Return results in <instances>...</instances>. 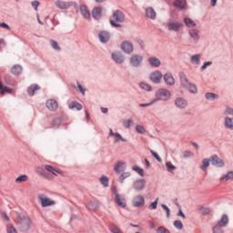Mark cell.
<instances>
[{"instance_id": "1", "label": "cell", "mask_w": 233, "mask_h": 233, "mask_svg": "<svg viewBox=\"0 0 233 233\" xmlns=\"http://www.w3.org/2000/svg\"><path fill=\"white\" fill-rule=\"evenodd\" d=\"M179 76H180V79H181V84H182L185 88H187V89H188L189 92L193 93V94H196L198 91L196 85H194V84H192V83H189L188 81V79H187V77H186L185 74L182 73V72L179 74Z\"/></svg>"}, {"instance_id": "35", "label": "cell", "mask_w": 233, "mask_h": 233, "mask_svg": "<svg viewBox=\"0 0 233 233\" xmlns=\"http://www.w3.org/2000/svg\"><path fill=\"white\" fill-rule=\"evenodd\" d=\"M200 61V55H194L192 57H191V62H192L193 64H199Z\"/></svg>"}, {"instance_id": "45", "label": "cell", "mask_w": 233, "mask_h": 233, "mask_svg": "<svg viewBox=\"0 0 233 233\" xmlns=\"http://www.w3.org/2000/svg\"><path fill=\"white\" fill-rule=\"evenodd\" d=\"M129 175H130L129 173H124V174H122L121 176H120V178H119V179H120V181H123L125 178H129Z\"/></svg>"}, {"instance_id": "39", "label": "cell", "mask_w": 233, "mask_h": 233, "mask_svg": "<svg viewBox=\"0 0 233 233\" xmlns=\"http://www.w3.org/2000/svg\"><path fill=\"white\" fill-rule=\"evenodd\" d=\"M50 44H51V46H52L53 48H55L56 50H60L61 48H60V47H59V45L56 42V41H54V40H51L50 41Z\"/></svg>"}, {"instance_id": "2", "label": "cell", "mask_w": 233, "mask_h": 233, "mask_svg": "<svg viewBox=\"0 0 233 233\" xmlns=\"http://www.w3.org/2000/svg\"><path fill=\"white\" fill-rule=\"evenodd\" d=\"M156 96H157V98H159V99L167 100L170 98L171 94H170V92H169V90L164 89V88H160V89H159V90L157 91Z\"/></svg>"}, {"instance_id": "34", "label": "cell", "mask_w": 233, "mask_h": 233, "mask_svg": "<svg viewBox=\"0 0 233 233\" xmlns=\"http://www.w3.org/2000/svg\"><path fill=\"white\" fill-rule=\"evenodd\" d=\"M225 126L227 128H228V129H232L233 128V121L230 118H226V119H225Z\"/></svg>"}, {"instance_id": "15", "label": "cell", "mask_w": 233, "mask_h": 233, "mask_svg": "<svg viewBox=\"0 0 233 233\" xmlns=\"http://www.w3.org/2000/svg\"><path fill=\"white\" fill-rule=\"evenodd\" d=\"M133 204L135 207H141L144 204V199L141 196H137V197L134 198Z\"/></svg>"}, {"instance_id": "29", "label": "cell", "mask_w": 233, "mask_h": 233, "mask_svg": "<svg viewBox=\"0 0 233 233\" xmlns=\"http://www.w3.org/2000/svg\"><path fill=\"white\" fill-rule=\"evenodd\" d=\"M148 62H149V64L151 65V66H153V67H159L160 65V61L158 59V58H156V57H150Z\"/></svg>"}, {"instance_id": "28", "label": "cell", "mask_w": 233, "mask_h": 233, "mask_svg": "<svg viewBox=\"0 0 233 233\" xmlns=\"http://www.w3.org/2000/svg\"><path fill=\"white\" fill-rule=\"evenodd\" d=\"M228 216H227V215H223V216H222V218H221V219L219 220V227L226 226L227 224H228Z\"/></svg>"}, {"instance_id": "42", "label": "cell", "mask_w": 233, "mask_h": 233, "mask_svg": "<svg viewBox=\"0 0 233 233\" xmlns=\"http://www.w3.org/2000/svg\"><path fill=\"white\" fill-rule=\"evenodd\" d=\"M136 130L138 131V133H140V134H144L146 132L145 129H144L143 127H141V126H137V127H136Z\"/></svg>"}, {"instance_id": "50", "label": "cell", "mask_w": 233, "mask_h": 233, "mask_svg": "<svg viewBox=\"0 0 233 233\" xmlns=\"http://www.w3.org/2000/svg\"><path fill=\"white\" fill-rule=\"evenodd\" d=\"M131 124H132V121H131V120H127V121H124V125H125L127 128H129Z\"/></svg>"}, {"instance_id": "7", "label": "cell", "mask_w": 233, "mask_h": 233, "mask_svg": "<svg viewBox=\"0 0 233 233\" xmlns=\"http://www.w3.org/2000/svg\"><path fill=\"white\" fill-rule=\"evenodd\" d=\"M98 37H99V40L101 41L102 43H107V41L109 40L110 34L108 33L107 31H102V32H100L99 33Z\"/></svg>"}, {"instance_id": "12", "label": "cell", "mask_w": 233, "mask_h": 233, "mask_svg": "<svg viewBox=\"0 0 233 233\" xmlns=\"http://www.w3.org/2000/svg\"><path fill=\"white\" fill-rule=\"evenodd\" d=\"M113 17H114V19L116 20V22H119V23L123 22L124 19H125L124 14L121 12V11H119V10H116V11H115L114 15H113Z\"/></svg>"}, {"instance_id": "11", "label": "cell", "mask_w": 233, "mask_h": 233, "mask_svg": "<svg viewBox=\"0 0 233 233\" xmlns=\"http://www.w3.org/2000/svg\"><path fill=\"white\" fill-rule=\"evenodd\" d=\"M125 169H126V163L125 162L119 161L115 166V170L116 173H122L125 171Z\"/></svg>"}, {"instance_id": "31", "label": "cell", "mask_w": 233, "mask_h": 233, "mask_svg": "<svg viewBox=\"0 0 233 233\" xmlns=\"http://www.w3.org/2000/svg\"><path fill=\"white\" fill-rule=\"evenodd\" d=\"M189 35L194 40H198L199 39V32H198L197 29H191V30H189Z\"/></svg>"}, {"instance_id": "52", "label": "cell", "mask_w": 233, "mask_h": 233, "mask_svg": "<svg viewBox=\"0 0 233 233\" xmlns=\"http://www.w3.org/2000/svg\"><path fill=\"white\" fill-rule=\"evenodd\" d=\"M213 231H214V232H222V229H221V228H219V225H218V226H216L214 228H213Z\"/></svg>"}, {"instance_id": "51", "label": "cell", "mask_w": 233, "mask_h": 233, "mask_svg": "<svg viewBox=\"0 0 233 233\" xmlns=\"http://www.w3.org/2000/svg\"><path fill=\"white\" fill-rule=\"evenodd\" d=\"M209 65H211V62H206V63H205V64L202 66V67H201V70H203V69H205V68H207Z\"/></svg>"}, {"instance_id": "25", "label": "cell", "mask_w": 233, "mask_h": 233, "mask_svg": "<svg viewBox=\"0 0 233 233\" xmlns=\"http://www.w3.org/2000/svg\"><path fill=\"white\" fill-rule=\"evenodd\" d=\"M56 5H57L58 7H60V8H62V9H66V8H67V7H68L69 6H71L72 4H71V3H68V2L57 1V2H56Z\"/></svg>"}, {"instance_id": "37", "label": "cell", "mask_w": 233, "mask_h": 233, "mask_svg": "<svg viewBox=\"0 0 233 233\" xmlns=\"http://www.w3.org/2000/svg\"><path fill=\"white\" fill-rule=\"evenodd\" d=\"M217 98H218V95H216L214 93H207V94H206V98L209 100L216 99Z\"/></svg>"}, {"instance_id": "20", "label": "cell", "mask_w": 233, "mask_h": 233, "mask_svg": "<svg viewBox=\"0 0 233 233\" xmlns=\"http://www.w3.org/2000/svg\"><path fill=\"white\" fill-rule=\"evenodd\" d=\"M144 187H145V180H143V179L136 180L135 183H134V188H135L136 189H138V190L142 189Z\"/></svg>"}, {"instance_id": "36", "label": "cell", "mask_w": 233, "mask_h": 233, "mask_svg": "<svg viewBox=\"0 0 233 233\" xmlns=\"http://www.w3.org/2000/svg\"><path fill=\"white\" fill-rule=\"evenodd\" d=\"M232 178H233V173L232 172H228L227 175H225V176H223L221 178V181L224 182V181H227V180H228V179H231Z\"/></svg>"}, {"instance_id": "19", "label": "cell", "mask_w": 233, "mask_h": 233, "mask_svg": "<svg viewBox=\"0 0 233 233\" xmlns=\"http://www.w3.org/2000/svg\"><path fill=\"white\" fill-rule=\"evenodd\" d=\"M146 16L148 18L155 19L156 18V12H155V10L153 9L152 7H147V9H146Z\"/></svg>"}, {"instance_id": "22", "label": "cell", "mask_w": 233, "mask_h": 233, "mask_svg": "<svg viewBox=\"0 0 233 233\" xmlns=\"http://www.w3.org/2000/svg\"><path fill=\"white\" fill-rule=\"evenodd\" d=\"M68 107L70 109H75V110L82 109V105L79 104V103L76 102V101H72V102L68 105Z\"/></svg>"}, {"instance_id": "13", "label": "cell", "mask_w": 233, "mask_h": 233, "mask_svg": "<svg viewBox=\"0 0 233 233\" xmlns=\"http://www.w3.org/2000/svg\"><path fill=\"white\" fill-rule=\"evenodd\" d=\"M40 200H41V203H42V206H43V207L51 206V205H53L55 203L53 200H49L48 198L45 197V196H40Z\"/></svg>"}, {"instance_id": "5", "label": "cell", "mask_w": 233, "mask_h": 233, "mask_svg": "<svg viewBox=\"0 0 233 233\" xmlns=\"http://www.w3.org/2000/svg\"><path fill=\"white\" fill-rule=\"evenodd\" d=\"M36 171L40 174L41 176L45 177V178H48V179H52V178H53V175H54V174L51 173L50 171H48V170L46 169V168H45V171H44L43 168H38V169H36Z\"/></svg>"}, {"instance_id": "17", "label": "cell", "mask_w": 233, "mask_h": 233, "mask_svg": "<svg viewBox=\"0 0 233 233\" xmlns=\"http://www.w3.org/2000/svg\"><path fill=\"white\" fill-rule=\"evenodd\" d=\"M175 104H176V106L178 107H179V108H184V107L187 106V101H186L184 98H177L176 101H175Z\"/></svg>"}, {"instance_id": "55", "label": "cell", "mask_w": 233, "mask_h": 233, "mask_svg": "<svg viewBox=\"0 0 233 233\" xmlns=\"http://www.w3.org/2000/svg\"><path fill=\"white\" fill-rule=\"evenodd\" d=\"M79 89L81 91V93H82L83 95H84V94H85V89H84V88H83V87L81 86V85H80V84H79Z\"/></svg>"}, {"instance_id": "46", "label": "cell", "mask_w": 233, "mask_h": 233, "mask_svg": "<svg viewBox=\"0 0 233 233\" xmlns=\"http://www.w3.org/2000/svg\"><path fill=\"white\" fill-rule=\"evenodd\" d=\"M7 232H9V233H16V232H17V230H16V228H15L13 226H9L8 228H7Z\"/></svg>"}, {"instance_id": "14", "label": "cell", "mask_w": 233, "mask_h": 233, "mask_svg": "<svg viewBox=\"0 0 233 233\" xmlns=\"http://www.w3.org/2000/svg\"><path fill=\"white\" fill-rule=\"evenodd\" d=\"M22 71H23V68H22V67L20 65H15V66L12 67V68H11V73H12L13 75H15V76L20 75V74L22 73Z\"/></svg>"}, {"instance_id": "26", "label": "cell", "mask_w": 233, "mask_h": 233, "mask_svg": "<svg viewBox=\"0 0 233 233\" xmlns=\"http://www.w3.org/2000/svg\"><path fill=\"white\" fill-rule=\"evenodd\" d=\"M174 6L178 8H185L186 6H187V3H186L185 0H177L174 2Z\"/></svg>"}, {"instance_id": "30", "label": "cell", "mask_w": 233, "mask_h": 233, "mask_svg": "<svg viewBox=\"0 0 233 233\" xmlns=\"http://www.w3.org/2000/svg\"><path fill=\"white\" fill-rule=\"evenodd\" d=\"M169 27L170 30L178 31L181 28V25L178 24V23H170V24L169 25Z\"/></svg>"}, {"instance_id": "49", "label": "cell", "mask_w": 233, "mask_h": 233, "mask_svg": "<svg viewBox=\"0 0 233 233\" xmlns=\"http://www.w3.org/2000/svg\"><path fill=\"white\" fill-rule=\"evenodd\" d=\"M151 153H152V155H153V156H154V157L156 158V159H157V160H158V161H161V159H160V156H159V155L157 154V153H156V152H154V151H151Z\"/></svg>"}, {"instance_id": "3", "label": "cell", "mask_w": 233, "mask_h": 233, "mask_svg": "<svg viewBox=\"0 0 233 233\" xmlns=\"http://www.w3.org/2000/svg\"><path fill=\"white\" fill-rule=\"evenodd\" d=\"M112 58L118 64H121L125 60V57H124L123 54L121 52H119V51H115V52L112 53Z\"/></svg>"}, {"instance_id": "53", "label": "cell", "mask_w": 233, "mask_h": 233, "mask_svg": "<svg viewBox=\"0 0 233 233\" xmlns=\"http://www.w3.org/2000/svg\"><path fill=\"white\" fill-rule=\"evenodd\" d=\"M157 202H158V200H155L154 202L151 203V205H150V209H156V208H157Z\"/></svg>"}, {"instance_id": "16", "label": "cell", "mask_w": 233, "mask_h": 233, "mask_svg": "<svg viewBox=\"0 0 233 233\" xmlns=\"http://www.w3.org/2000/svg\"><path fill=\"white\" fill-rule=\"evenodd\" d=\"M164 80L165 82H166V84H168V85H174V83H175V79H174V77L171 76V74L170 73H167L166 75L164 76Z\"/></svg>"}, {"instance_id": "32", "label": "cell", "mask_w": 233, "mask_h": 233, "mask_svg": "<svg viewBox=\"0 0 233 233\" xmlns=\"http://www.w3.org/2000/svg\"><path fill=\"white\" fill-rule=\"evenodd\" d=\"M139 87H140L142 89H144V90H146V91H150L151 89H152V88H151L150 85H148L147 83H144V82L139 83Z\"/></svg>"}, {"instance_id": "54", "label": "cell", "mask_w": 233, "mask_h": 233, "mask_svg": "<svg viewBox=\"0 0 233 233\" xmlns=\"http://www.w3.org/2000/svg\"><path fill=\"white\" fill-rule=\"evenodd\" d=\"M32 5H33L34 8H35V9H36V8H37V7L39 6V2H36V1H34V2H32Z\"/></svg>"}, {"instance_id": "6", "label": "cell", "mask_w": 233, "mask_h": 233, "mask_svg": "<svg viewBox=\"0 0 233 233\" xmlns=\"http://www.w3.org/2000/svg\"><path fill=\"white\" fill-rule=\"evenodd\" d=\"M161 79H162V75L160 71H155L153 73H151V75H150V79L154 83H160Z\"/></svg>"}, {"instance_id": "60", "label": "cell", "mask_w": 233, "mask_h": 233, "mask_svg": "<svg viewBox=\"0 0 233 233\" xmlns=\"http://www.w3.org/2000/svg\"><path fill=\"white\" fill-rule=\"evenodd\" d=\"M163 208H164V209H166V210H167V213H168V215H169V209H168V208H167L166 206H164V205H163Z\"/></svg>"}, {"instance_id": "47", "label": "cell", "mask_w": 233, "mask_h": 233, "mask_svg": "<svg viewBox=\"0 0 233 233\" xmlns=\"http://www.w3.org/2000/svg\"><path fill=\"white\" fill-rule=\"evenodd\" d=\"M167 168H168V169H169V170H173V169H175V166H173L170 162H167Z\"/></svg>"}, {"instance_id": "27", "label": "cell", "mask_w": 233, "mask_h": 233, "mask_svg": "<svg viewBox=\"0 0 233 233\" xmlns=\"http://www.w3.org/2000/svg\"><path fill=\"white\" fill-rule=\"evenodd\" d=\"M46 169H48V171H50L51 173H53L54 175H57V174H63L62 173L61 170H59V169H56V168H54V167H51V166H46L45 167Z\"/></svg>"}, {"instance_id": "41", "label": "cell", "mask_w": 233, "mask_h": 233, "mask_svg": "<svg viewBox=\"0 0 233 233\" xmlns=\"http://www.w3.org/2000/svg\"><path fill=\"white\" fill-rule=\"evenodd\" d=\"M133 169L135 170L136 172H138L140 176H143L144 175V171H143L142 169H140V168H138V167H137V166H135V167H133Z\"/></svg>"}, {"instance_id": "58", "label": "cell", "mask_w": 233, "mask_h": 233, "mask_svg": "<svg viewBox=\"0 0 233 233\" xmlns=\"http://www.w3.org/2000/svg\"><path fill=\"white\" fill-rule=\"evenodd\" d=\"M111 231L112 232H121V230L119 228H111Z\"/></svg>"}, {"instance_id": "57", "label": "cell", "mask_w": 233, "mask_h": 233, "mask_svg": "<svg viewBox=\"0 0 233 233\" xmlns=\"http://www.w3.org/2000/svg\"><path fill=\"white\" fill-rule=\"evenodd\" d=\"M208 213H209V209H205L202 210V214H208Z\"/></svg>"}, {"instance_id": "56", "label": "cell", "mask_w": 233, "mask_h": 233, "mask_svg": "<svg viewBox=\"0 0 233 233\" xmlns=\"http://www.w3.org/2000/svg\"><path fill=\"white\" fill-rule=\"evenodd\" d=\"M227 113V114H232V110H231L230 107H228L226 109V111H225Z\"/></svg>"}, {"instance_id": "40", "label": "cell", "mask_w": 233, "mask_h": 233, "mask_svg": "<svg viewBox=\"0 0 233 233\" xmlns=\"http://www.w3.org/2000/svg\"><path fill=\"white\" fill-rule=\"evenodd\" d=\"M174 226L176 227L177 228H178V229H180V228H183V224L181 223L179 220H176L175 222H174Z\"/></svg>"}, {"instance_id": "33", "label": "cell", "mask_w": 233, "mask_h": 233, "mask_svg": "<svg viewBox=\"0 0 233 233\" xmlns=\"http://www.w3.org/2000/svg\"><path fill=\"white\" fill-rule=\"evenodd\" d=\"M184 22H185V24L187 26H188V27H193V26H195V22L193 21V20H191V19L189 18H185L184 19Z\"/></svg>"}, {"instance_id": "62", "label": "cell", "mask_w": 233, "mask_h": 233, "mask_svg": "<svg viewBox=\"0 0 233 233\" xmlns=\"http://www.w3.org/2000/svg\"><path fill=\"white\" fill-rule=\"evenodd\" d=\"M215 4H216V2H215V1H212V2H211V5L212 6H214Z\"/></svg>"}, {"instance_id": "38", "label": "cell", "mask_w": 233, "mask_h": 233, "mask_svg": "<svg viewBox=\"0 0 233 233\" xmlns=\"http://www.w3.org/2000/svg\"><path fill=\"white\" fill-rule=\"evenodd\" d=\"M100 182H101V184H102L103 186L107 187V185H108V178H107V177L102 176L100 178Z\"/></svg>"}, {"instance_id": "10", "label": "cell", "mask_w": 233, "mask_h": 233, "mask_svg": "<svg viewBox=\"0 0 233 233\" xmlns=\"http://www.w3.org/2000/svg\"><path fill=\"white\" fill-rule=\"evenodd\" d=\"M141 62H142V57L141 56L135 55L130 58V63L134 67H138V65H140Z\"/></svg>"}, {"instance_id": "21", "label": "cell", "mask_w": 233, "mask_h": 233, "mask_svg": "<svg viewBox=\"0 0 233 233\" xmlns=\"http://www.w3.org/2000/svg\"><path fill=\"white\" fill-rule=\"evenodd\" d=\"M92 16L95 19H99L100 17H101V7H95L92 11Z\"/></svg>"}, {"instance_id": "24", "label": "cell", "mask_w": 233, "mask_h": 233, "mask_svg": "<svg viewBox=\"0 0 233 233\" xmlns=\"http://www.w3.org/2000/svg\"><path fill=\"white\" fill-rule=\"evenodd\" d=\"M116 203L120 206V207H125V206H126V200H125L124 197H122V196H120V195L116 196Z\"/></svg>"}, {"instance_id": "23", "label": "cell", "mask_w": 233, "mask_h": 233, "mask_svg": "<svg viewBox=\"0 0 233 233\" xmlns=\"http://www.w3.org/2000/svg\"><path fill=\"white\" fill-rule=\"evenodd\" d=\"M80 11H81V14L83 15V17H85V18H89L90 15H89L88 8L86 7V6H85V5L80 6Z\"/></svg>"}, {"instance_id": "18", "label": "cell", "mask_w": 233, "mask_h": 233, "mask_svg": "<svg viewBox=\"0 0 233 233\" xmlns=\"http://www.w3.org/2000/svg\"><path fill=\"white\" fill-rule=\"evenodd\" d=\"M39 88H39V86L36 85V84H33V85H31V86L28 88V89H27V92H28L29 96H34L36 91L39 90Z\"/></svg>"}, {"instance_id": "8", "label": "cell", "mask_w": 233, "mask_h": 233, "mask_svg": "<svg viewBox=\"0 0 233 233\" xmlns=\"http://www.w3.org/2000/svg\"><path fill=\"white\" fill-rule=\"evenodd\" d=\"M47 107L51 111H56L57 109V107H58V105H57L56 100L49 99L47 101Z\"/></svg>"}, {"instance_id": "4", "label": "cell", "mask_w": 233, "mask_h": 233, "mask_svg": "<svg viewBox=\"0 0 233 233\" xmlns=\"http://www.w3.org/2000/svg\"><path fill=\"white\" fill-rule=\"evenodd\" d=\"M121 48L125 53L129 54L133 51V45L129 41H124L121 44Z\"/></svg>"}, {"instance_id": "9", "label": "cell", "mask_w": 233, "mask_h": 233, "mask_svg": "<svg viewBox=\"0 0 233 233\" xmlns=\"http://www.w3.org/2000/svg\"><path fill=\"white\" fill-rule=\"evenodd\" d=\"M210 162H211L212 164L214 165V166L216 167H223L224 166V162L223 160H221L220 159H219V157H217V156H212L211 158H210Z\"/></svg>"}, {"instance_id": "43", "label": "cell", "mask_w": 233, "mask_h": 233, "mask_svg": "<svg viewBox=\"0 0 233 233\" xmlns=\"http://www.w3.org/2000/svg\"><path fill=\"white\" fill-rule=\"evenodd\" d=\"M27 179V177L25 176V175H22V176L18 177L17 178V182H23V181H26Z\"/></svg>"}, {"instance_id": "61", "label": "cell", "mask_w": 233, "mask_h": 233, "mask_svg": "<svg viewBox=\"0 0 233 233\" xmlns=\"http://www.w3.org/2000/svg\"><path fill=\"white\" fill-rule=\"evenodd\" d=\"M101 111L105 112V113H107V108H106V107H102V108H101Z\"/></svg>"}, {"instance_id": "59", "label": "cell", "mask_w": 233, "mask_h": 233, "mask_svg": "<svg viewBox=\"0 0 233 233\" xmlns=\"http://www.w3.org/2000/svg\"><path fill=\"white\" fill-rule=\"evenodd\" d=\"M1 26H3V27H6V28H7V29H9V26H7V25H5L4 23H2V24H1Z\"/></svg>"}, {"instance_id": "44", "label": "cell", "mask_w": 233, "mask_h": 233, "mask_svg": "<svg viewBox=\"0 0 233 233\" xmlns=\"http://www.w3.org/2000/svg\"><path fill=\"white\" fill-rule=\"evenodd\" d=\"M209 160H207V159H205V160H203V163H202V169H207L208 167H209Z\"/></svg>"}, {"instance_id": "48", "label": "cell", "mask_w": 233, "mask_h": 233, "mask_svg": "<svg viewBox=\"0 0 233 233\" xmlns=\"http://www.w3.org/2000/svg\"><path fill=\"white\" fill-rule=\"evenodd\" d=\"M157 231L158 232H164V233H169V230L168 229H166V228H159L157 229Z\"/></svg>"}]
</instances>
